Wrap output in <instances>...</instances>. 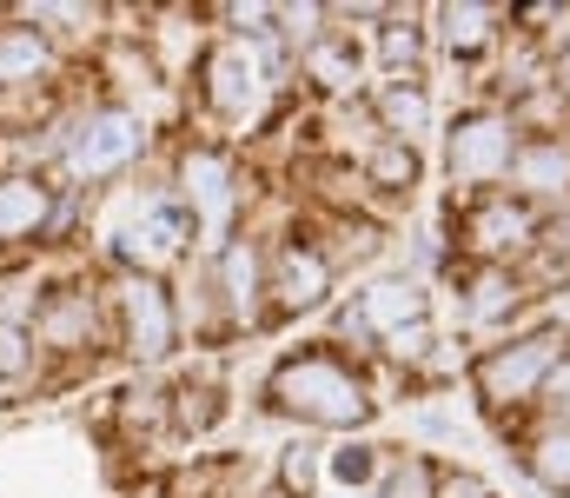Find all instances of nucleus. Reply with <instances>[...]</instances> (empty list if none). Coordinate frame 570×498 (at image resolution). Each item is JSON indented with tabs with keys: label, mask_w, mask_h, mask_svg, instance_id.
Listing matches in <instances>:
<instances>
[{
	"label": "nucleus",
	"mask_w": 570,
	"mask_h": 498,
	"mask_svg": "<svg viewBox=\"0 0 570 498\" xmlns=\"http://www.w3.org/2000/svg\"><path fill=\"white\" fill-rule=\"evenodd\" d=\"M219 266H226V300H233V313L253 320V306H259V253H253V240H233Z\"/></svg>",
	"instance_id": "16"
},
{
	"label": "nucleus",
	"mask_w": 570,
	"mask_h": 498,
	"mask_svg": "<svg viewBox=\"0 0 570 498\" xmlns=\"http://www.w3.org/2000/svg\"><path fill=\"white\" fill-rule=\"evenodd\" d=\"M140 147H146V120L134 107H94L60 140V166L73 179H114V173H127L140 160Z\"/></svg>",
	"instance_id": "2"
},
{
	"label": "nucleus",
	"mask_w": 570,
	"mask_h": 498,
	"mask_svg": "<svg viewBox=\"0 0 570 498\" xmlns=\"http://www.w3.org/2000/svg\"><path fill=\"white\" fill-rule=\"evenodd\" d=\"M33 359H40L33 326H13V320H0V385H20V379L33 372Z\"/></svg>",
	"instance_id": "18"
},
{
	"label": "nucleus",
	"mask_w": 570,
	"mask_h": 498,
	"mask_svg": "<svg viewBox=\"0 0 570 498\" xmlns=\"http://www.w3.org/2000/svg\"><path fill=\"white\" fill-rule=\"evenodd\" d=\"M491 7H444V40H451V53H478L484 40H491Z\"/></svg>",
	"instance_id": "19"
},
{
	"label": "nucleus",
	"mask_w": 570,
	"mask_h": 498,
	"mask_svg": "<svg viewBox=\"0 0 570 498\" xmlns=\"http://www.w3.org/2000/svg\"><path fill=\"white\" fill-rule=\"evenodd\" d=\"M266 392H273L279 412L305 419V426H365V419H372L365 385H358L332 352H298V359H285Z\"/></svg>",
	"instance_id": "1"
},
{
	"label": "nucleus",
	"mask_w": 570,
	"mask_h": 498,
	"mask_svg": "<svg viewBox=\"0 0 570 498\" xmlns=\"http://www.w3.org/2000/svg\"><path fill=\"white\" fill-rule=\"evenodd\" d=\"M551 359H558V339H518V345H504V352H491V359L478 365V385H484V399H498V406L531 399V392L551 379Z\"/></svg>",
	"instance_id": "7"
},
{
	"label": "nucleus",
	"mask_w": 570,
	"mask_h": 498,
	"mask_svg": "<svg viewBox=\"0 0 570 498\" xmlns=\"http://www.w3.org/2000/svg\"><path fill=\"white\" fill-rule=\"evenodd\" d=\"M531 240V213L511 206V199H484L471 213V246L478 253H504V246H524Z\"/></svg>",
	"instance_id": "15"
},
{
	"label": "nucleus",
	"mask_w": 570,
	"mask_h": 498,
	"mask_svg": "<svg viewBox=\"0 0 570 498\" xmlns=\"http://www.w3.org/2000/svg\"><path fill=\"white\" fill-rule=\"evenodd\" d=\"M273 293H279V313H305L332 293V260L318 246H285L273 260Z\"/></svg>",
	"instance_id": "11"
},
{
	"label": "nucleus",
	"mask_w": 570,
	"mask_h": 498,
	"mask_svg": "<svg viewBox=\"0 0 570 498\" xmlns=\"http://www.w3.org/2000/svg\"><path fill=\"white\" fill-rule=\"evenodd\" d=\"M47 74H53V40L40 27H27V20L0 27V94L7 87H33Z\"/></svg>",
	"instance_id": "13"
},
{
	"label": "nucleus",
	"mask_w": 570,
	"mask_h": 498,
	"mask_svg": "<svg viewBox=\"0 0 570 498\" xmlns=\"http://www.w3.org/2000/svg\"><path fill=\"white\" fill-rule=\"evenodd\" d=\"M425 320V293L419 286H405V280H379V286H365L358 293V306H352V332H379V339H392V332L419 326Z\"/></svg>",
	"instance_id": "10"
},
{
	"label": "nucleus",
	"mask_w": 570,
	"mask_h": 498,
	"mask_svg": "<svg viewBox=\"0 0 570 498\" xmlns=\"http://www.w3.org/2000/svg\"><path fill=\"white\" fill-rule=\"evenodd\" d=\"M504 166H511V127L504 120H491V114L458 120V134H451V173L458 179H498Z\"/></svg>",
	"instance_id": "8"
},
{
	"label": "nucleus",
	"mask_w": 570,
	"mask_h": 498,
	"mask_svg": "<svg viewBox=\"0 0 570 498\" xmlns=\"http://www.w3.org/2000/svg\"><path fill=\"white\" fill-rule=\"evenodd\" d=\"M279 486L285 492H312V486H318V446H285Z\"/></svg>",
	"instance_id": "24"
},
{
	"label": "nucleus",
	"mask_w": 570,
	"mask_h": 498,
	"mask_svg": "<svg viewBox=\"0 0 570 498\" xmlns=\"http://www.w3.org/2000/svg\"><path fill=\"white\" fill-rule=\"evenodd\" d=\"M379 120H385V134H392V140H405V147H412V140H419V134L431 127L425 87H419L412 74H405V80H392V87L379 94Z\"/></svg>",
	"instance_id": "14"
},
{
	"label": "nucleus",
	"mask_w": 570,
	"mask_h": 498,
	"mask_svg": "<svg viewBox=\"0 0 570 498\" xmlns=\"http://www.w3.org/2000/svg\"><path fill=\"white\" fill-rule=\"evenodd\" d=\"M518 173H524L538 193H558V186L570 179V160L558 154V147H531V154H518Z\"/></svg>",
	"instance_id": "21"
},
{
	"label": "nucleus",
	"mask_w": 570,
	"mask_h": 498,
	"mask_svg": "<svg viewBox=\"0 0 570 498\" xmlns=\"http://www.w3.org/2000/svg\"><path fill=\"white\" fill-rule=\"evenodd\" d=\"M33 345H47V352H80V345H94V300H87L80 286L40 293V313H33Z\"/></svg>",
	"instance_id": "9"
},
{
	"label": "nucleus",
	"mask_w": 570,
	"mask_h": 498,
	"mask_svg": "<svg viewBox=\"0 0 570 498\" xmlns=\"http://www.w3.org/2000/svg\"><path fill=\"white\" fill-rule=\"evenodd\" d=\"M114 320H120V345L140 359V365H159L173 345H179V313H173V293L146 273H120L114 286Z\"/></svg>",
	"instance_id": "3"
},
{
	"label": "nucleus",
	"mask_w": 570,
	"mask_h": 498,
	"mask_svg": "<svg viewBox=\"0 0 570 498\" xmlns=\"http://www.w3.org/2000/svg\"><path fill=\"white\" fill-rule=\"evenodd\" d=\"M425 345H431V326H425V320H419V326H405V332H392V339H385V352H392V359H425Z\"/></svg>",
	"instance_id": "27"
},
{
	"label": "nucleus",
	"mask_w": 570,
	"mask_h": 498,
	"mask_svg": "<svg viewBox=\"0 0 570 498\" xmlns=\"http://www.w3.org/2000/svg\"><path fill=\"white\" fill-rule=\"evenodd\" d=\"M419 27H385V40H379V53H385V67L399 74V67H419Z\"/></svg>",
	"instance_id": "25"
},
{
	"label": "nucleus",
	"mask_w": 570,
	"mask_h": 498,
	"mask_svg": "<svg viewBox=\"0 0 570 498\" xmlns=\"http://www.w3.org/2000/svg\"><path fill=\"white\" fill-rule=\"evenodd\" d=\"M179 186H186V213L193 219H206V226H219V213L233 206V166L219 160V154H186L179 166Z\"/></svg>",
	"instance_id": "12"
},
{
	"label": "nucleus",
	"mask_w": 570,
	"mask_h": 498,
	"mask_svg": "<svg viewBox=\"0 0 570 498\" xmlns=\"http://www.w3.org/2000/svg\"><path fill=\"white\" fill-rule=\"evenodd\" d=\"M531 472H538L544 486H564L570 492V432H544V439L531 446Z\"/></svg>",
	"instance_id": "20"
},
{
	"label": "nucleus",
	"mask_w": 570,
	"mask_h": 498,
	"mask_svg": "<svg viewBox=\"0 0 570 498\" xmlns=\"http://www.w3.org/2000/svg\"><path fill=\"white\" fill-rule=\"evenodd\" d=\"M305 74H312L318 87L345 94V87L358 80V53H352V40H312V53H305Z\"/></svg>",
	"instance_id": "17"
},
{
	"label": "nucleus",
	"mask_w": 570,
	"mask_h": 498,
	"mask_svg": "<svg viewBox=\"0 0 570 498\" xmlns=\"http://www.w3.org/2000/svg\"><path fill=\"white\" fill-rule=\"evenodd\" d=\"M206 100H213V114H226V120H246V114H259V100H266V53L253 47V40H219L213 53H206Z\"/></svg>",
	"instance_id": "5"
},
{
	"label": "nucleus",
	"mask_w": 570,
	"mask_h": 498,
	"mask_svg": "<svg viewBox=\"0 0 570 498\" xmlns=\"http://www.w3.org/2000/svg\"><path fill=\"white\" fill-rule=\"evenodd\" d=\"M544 385H551V399L570 412V365H551V379H544Z\"/></svg>",
	"instance_id": "29"
},
{
	"label": "nucleus",
	"mask_w": 570,
	"mask_h": 498,
	"mask_svg": "<svg viewBox=\"0 0 570 498\" xmlns=\"http://www.w3.org/2000/svg\"><path fill=\"white\" fill-rule=\"evenodd\" d=\"M372 179H385V186H412V179H419V154H412L405 140H385V147L372 154Z\"/></svg>",
	"instance_id": "23"
},
{
	"label": "nucleus",
	"mask_w": 570,
	"mask_h": 498,
	"mask_svg": "<svg viewBox=\"0 0 570 498\" xmlns=\"http://www.w3.org/2000/svg\"><path fill=\"white\" fill-rule=\"evenodd\" d=\"M60 226V199L40 173H0V246H33Z\"/></svg>",
	"instance_id": "6"
},
{
	"label": "nucleus",
	"mask_w": 570,
	"mask_h": 498,
	"mask_svg": "<svg viewBox=\"0 0 570 498\" xmlns=\"http://www.w3.org/2000/svg\"><path fill=\"white\" fill-rule=\"evenodd\" d=\"M511 300H518V286H511L504 273H484V280H478V300H471V313H478V320H491V313H504Z\"/></svg>",
	"instance_id": "26"
},
{
	"label": "nucleus",
	"mask_w": 570,
	"mask_h": 498,
	"mask_svg": "<svg viewBox=\"0 0 570 498\" xmlns=\"http://www.w3.org/2000/svg\"><path fill=\"white\" fill-rule=\"evenodd\" d=\"M199 233V219L179 206V199H146L140 213L114 233V253H120V266L127 273H146V280H159L179 253H186V240Z\"/></svg>",
	"instance_id": "4"
},
{
	"label": "nucleus",
	"mask_w": 570,
	"mask_h": 498,
	"mask_svg": "<svg viewBox=\"0 0 570 498\" xmlns=\"http://www.w3.org/2000/svg\"><path fill=\"white\" fill-rule=\"evenodd\" d=\"M332 479L338 486H372L379 479V446H338L332 452Z\"/></svg>",
	"instance_id": "22"
},
{
	"label": "nucleus",
	"mask_w": 570,
	"mask_h": 498,
	"mask_svg": "<svg viewBox=\"0 0 570 498\" xmlns=\"http://www.w3.org/2000/svg\"><path fill=\"white\" fill-rule=\"evenodd\" d=\"M431 498H491V486L471 479V472H444V479L431 486Z\"/></svg>",
	"instance_id": "28"
}]
</instances>
